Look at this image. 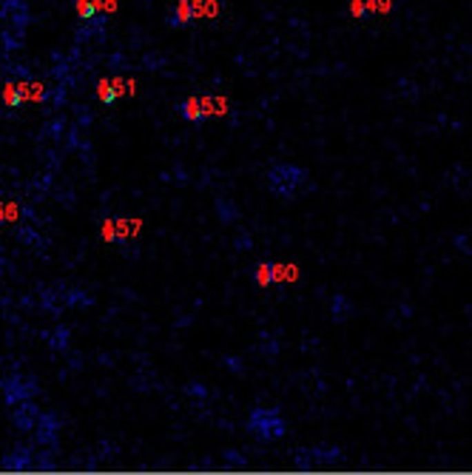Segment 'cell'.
Returning <instances> with one entry per match:
<instances>
[{
	"label": "cell",
	"mask_w": 472,
	"mask_h": 475,
	"mask_svg": "<svg viewBox=\"0 0 472 475\" xmlns=\"http://www.w3.org/2000/svg\"><path fill=\"white\" fill-rule=\"evenodd\" d=\"M250 430L259 436V438H279L285 433V421L276 410H256L250 416Z\"/></svg>",
	"instance_id": "1"
}]
</instances>
